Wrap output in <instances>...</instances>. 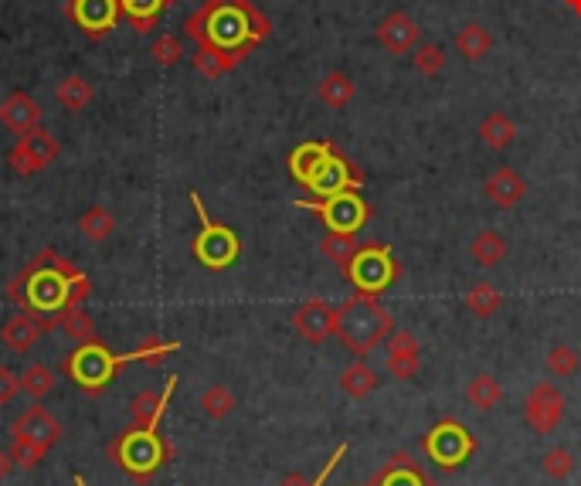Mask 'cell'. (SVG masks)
I'll return each mask as SVG.
<instances>
[{
	"mask_svg": "<svg viewBox=\"0 0 581 486\" xmlns=\"http://www.w3.org/2000/svg\"><path fill=\"white\" fill-rule=\"evenodd\" d=\"M184 34L198 45L252 51L272 34V21L252 0H204L201 11L184 21Z\"/></svg>",
	"mask_w": 581,
	"mask_h": 486,
	"instance_id": "1",
	"label": "cell"
},
{
	"mask_svg": "<svg viewBox=\"0 0 581 486\" xmlns=\"http://www.w3.org/2000/svg\"><path fill=\"white\" fill-rule=\"evenodd\" d=\"M289 174L296 177L306 191H313L316 198H330L337 191H361L364 181L354 174V167L347 164V157L327 140L299 143L289 153Z\"/></svg>",
	"mask_w": 581,
	"mask_h": 486,
	"instance_id": "2",
	"label": "cell"
},
{
	"mask_svg": "<svg viewBox=\"0 0 581 486\" xmlns=\"http://www.w3.org/2000/svg\"><path fill=\"white\" fill-rule=\"evenodd\" d=\"M395 334V317L378 296L357 293L337 306V337L350 354L367 357Z\"/></svg>",
	"mask_w": 581,
	"mask_h": 486,
	"instance_id": "3",
	"label": "cell"
},
{
	"mask_svg": "<svg viewBox=\"0 0 581 486\" xmlns=\"http://www.w3.org/2000/svg\"><path fill=\"white\" fill-rule=\"evenodd\" d=\"M109 456L133 483H150L174 459V446L160 436V429H126L109 442Z\"/></svg>",
	"mask_w": 581,
	"mask_h": 486,
	"instance_id": "4",
	"label": "cell"
},
{
	"mask_svg": "<svg viewBox=\"0 0 581 486\" xmlns=\"http://www.w3.org/2000/svg\"><path fill=\"white\" fill-rule=\"evenodd\" d=\"M11 439H14V446L7 449V453H11L14 466L34 470V466L48 456V449L62 442V422H58L45 405H31L28 412H21L14 419Z\"/></svg>",
	"mask_w": 581,
	"mask_h": 486,
	"instance_id": "5",
	"label": "cell"
},
{
	"mask_svg": "<svg viewBox=\"0 0 581 486\" xmlns=\"http://www.w3.org/2000/svg\"><path fill=\"white\" fill-rule=\"evenodd\" d=\"M123 364H136L133 361V351L130 354H113L106 344H79L72 354L65 357V374L72 378V385L85 391V395H102L109 385H113L116 371Z\"/></svg>",
	"mask_w": 581,
	"mask_h": 486,
	"instance_id": "6",
	"label": "cell"
},
{
	"mask_svg": "<svg viewBox=\"0 0 581 486\" xmlns=\"http://www.w3.org/2000/svg\"><path fill=\"white\" fill-rule=\"evenodd\" d=\"M191 204L194 211H198V221H201V232L194 238V259L201 262L204 269H228L235 266L238 252H242V242H238V235L232 232L228 225H221L204 211V201L198 191H191Z\"/></svg>",
	"mask_w": 581,
	"mask_h": 486,
	"instance_id": "7",
	"label": "cell"
},
{
	"mask_svg": "<svg viewBox=\"0 0 581 486\" xmlns=\"http://www.w3.org/2000/svg\"><path fill=\"white\" fill-rule=\"evenodd\" d=\"M398 272L401 269H398V262H395V255H391L388 245L371 242V245H361V249H357V255L350 259V266L344 269V276L350 279V286H354L357 293L378 296L395 283Z\"/></svg>",
	"mask_w": 581,
	"mask_h": 486,
	"instance_id": "8",
	"label": "cell"
},
{
	"mask_svg": "<svg viewBox=\"0 0 581 486\" xmlns=\"http://www.w3.org/2000/svg\"><path fill=\"white\" fill-rule=\"evenodd\" d=\"M422 453L432 459L439 470L456 473L469 456L476 453V439L459 419H442L435 422L422 439Z\"/></svg>",
	"mask_w": 581,
	"mask_h": 486,
	"instance_id": "9",
	"label": "cell"
},
{
	"mask_svg": "<svg viewBox=\"0 0 581 486\" xmlns=\"http://www.w3.org/2000/svg\"><path fill=\"white\" fill-rule=\"evenodd\" d=\"M296 208L303 211H313V215H320V221L327 225V232H344V235H354L357 228L367 225V218H371V208H367V201L361 198V191H337L330 194V198H303L296 201Z\"/></svg>",
	"mask_w": 581,
	"mask_h": 486,
	"instance_id": "10",
	"label": "cell"
},
{
	"mask_svg": "<svg viewBox=\"0 0 581 486\" xmlns=\"http://www.w3.org/2000/svg\"><path fill=\"white\" fill-rule=\"evenodd\" d=\"M58 153H62L58 136L38 126V130H31L28 136H17V143L11 147V153H7V164H11L14 174L34 177V174H41L45 167L55 164Z\"/></svg>",
	"mask_w": 581,
	"mask_h": 486,
	"instance_id": "11",
	"label": "cell"
},
{
	"mask_svg": "<svg viewBox=\"0 0 581 486\" xmlns=\"http://www.w3.org/2000/svg\"><path fill=\"white\" fill-rule=\"evenodd\" d=\"M565 419V395L554 381H537L524 402V422L531 425L537 436H551Z\"/></svg>",
	"mask_w": 581,
	"mask_h": 486,
	"instance_id": "12",
	"label": "cell"
},
{
	"mask_svg": "<svg viewBox=\"0 0 581 486\" xmlns=\"http://www.w3.org/2000/svg\"><path fill=\"white\" fill-rule=\"evenodd\" d=\"M293 327L306 344L320 347L323 340L337 334V306H330L320 296H310V300H303L293 310Z\"/></svg>",
	"mask_w": 581,
	"mask_h": 486,
	"instance_id": "13",
	"label": "cell"
},
{
	"mask_svg": "<svg viewBox=\"0 0 581 486\" xmlns=\"http://www.w3.org/2000/svg\"><path fill=\"white\" fill-rule=\"evenodd\" d=\"M68 17L82 34L102 38L113 31L119 17V0H68Z\"/></svg>",
	"mask_w": 581,
	"mask_h": 486,
	"instance_id": "14",
	"label": "cell"
},
{
	"mask_svg": "<svg viewBox=\"0 0 581 486\" xmlns=\"http://www.w3.org/2000/svg\"><path fill=\"white\" fill-rule=\"evenodd\" d=\"M384 371L398 381H412L422 371V347L412 330H395L388 340V354H384Z\"/></svg>",
	"mask_w": 581,
	"mask_h": 486,
	"instance_id": "15",
	"label": "cell"
},
{
	"mask_svg": "<svg viewBox=\"0 0 581 486\" xmlns=\"http://www.w3.org/2000/svg\"><path fill=\"white\" fill-rule=\"evenodd\" d=\"M51 327H55L51 317H41V313H34V310H17L14 317L0 327V340H4L14 354H28L31 347L38 344V337Z\"/></svg>",
	"mask_w": 581,
	"mask_h": 486,
	"instance_id": "16",
	"label": "cell"
},
{
	"mask_svg": "<svg viewBox=\"0 0 581 486\" xmlns=\"http://www.w3.org/2000/svg\"><path fill=\"white\" fill-rule=\"evenodd\" d=\"M41 116H45L41 102L24 89L11 92V96L0 102V123H4L14 136H28L31 130H38Z\"/></svg>",
	"mask_w": 581,
	"mask_h": 486,
	"instance_id": "17",
	"label": "cell"
},
{
	"mask_svg": "<svg viewBox=\"0 0 581 486\" xmlns=\"http://www.w3.org/2000/svg\"><path fill=\"white\" fill-rule=\"evenodd\" d=\"M378 41H381L384 51H391V55H405V51H412L418 41H422V28L415 24L412 14L391 11L378 24Z\"/></svg>",
	"mask_w": 581,
	"mask_h": 486,
	"instance_id": "18",
	"label": "cell"
},
{
	"mask_svg": "<svg viewBox=\"0 0 581 486\" xmlns=\"http://www.w3.org/2000/svg\"><path fill=\"white\" fill-rule=\"evenodd\" d=\"M177 388V378H167L164 391H153V388H143L140 395L130 402V425L133 429H160V419L167 412V402Z\"/></svg>",
	"mask_w": 581,
	"mask_h": 486,
	"instance_id": "19",
	"label": "cell"
},
{
	"mask_svg": "<svg viewBox=\"0 0 581 486\" xmlns=\"http://www.w3.org/2000/svg\"><path fill=\"white\" fill-rule=\"evenodd\" d=\"M483 194H486V201L497 204L500 211H510L527 198V181L520 177V170L500 167V170H493V174L486 177Z\"/></svg>",
	"mask_w": 581,
	"mask_h": 486,
	"instance_id": "20",
	"label": "cell"
},
{
	"mask_svg": "<svg viewBox=\"0 0 581 486\" xmlns=\"http://www.w3.org/2000/svg\"><path fill=\"white\" fill-rule=\"evenodd\" d=\"M374 486H439V483H435L408 453H395L388 459V466L378 473Z\"/></svg>",
	"mask_w": 581,
	"mask_h": 486,
	"instance_id": "21",
	"label": "cell"
},
{
	"mask_svg": "<svg viewBox=\"0 0 581 486\" xmlns=\"http://www.w3.org/2000/svg\"><path fill=\"white\" fill-rule=\"evenodd\" d=\"M249 51H225V48H215V45H198V55H194V68L204 75V79H221V75L235 72L238 65L245 62Z\"/></svg>",
	"mask_w": 581,
	"mask_h": 486,
	"instance_id": "22",
	"label": "cell"
},
{
	"mask_svg": "<svg viewBox=\"0 0 581 486\" xmlns=\"http://www.w3.org/2000/svg\"><path fill=\"white\" fill-rule=\"evenodd\" d=\"M378 388H381V374L367 361H354L344 374H340V391H344L347 398H357V402H364V398L374 395Z\"/></svg>",
	"mask_w": 581,
	"mask_h": 486,
	"instance_id": "23",
	"label": "cell"
},
{
	"mask_svg": "<svg viewBox=\"0 0 581 486\" xmlns=\"http://www.w3.org/2000/svg\"><path fill=\"white\" fill-rule=\"evenodd\" d=\"M456 51L466 58V62H483L493 51V34L486 31V24L469 21L456 31Z\"/></svg>",
	"mask_w": 581,
	"mask_h": 486,
	"instance_id": "24",
	"label": "cell"
},
{
	"mask_svg": "<svg viewBox=\"0 0 581 486\" xmlns=\"http://www.w3.org/2000/svg\"><path fill=\"white\" fill-rule=\"evenodd\" d=\"M480 140L486 143L490 150H507V147H514V140H517V123L510 119L503 109H493V113H486L483 116V123H480Z\"/></svg>",
	"mask_w": 581,
	"mask_h": 486,
	"instance_id": "25",
	"label": "cell"
},
{
	"mask_svg": "<svg viewBox=\"0 0 581 486\" xmlns=\"http://www.w3.org/2000/svg\"><path fill=\"white\" fill-rule=\"evenodd\" d=\"M51 323H55L58 330H65V334L72 337L75 344H96V340H99L96 323H92V317L82 310V306H65L62 313H55V317H51Z\"/></svg>",
	"mask_w": 581,
	"mask_h": 486,
	"instance_id": "26",
	"label": "cell"
},
{
	"mask_svg": "<svg viewBox=\"0 0 581 486\" xmlns=\"http://www.w3.org/2000/svg\"><path fill=\"white\" fill-rule=\"evenodd\" d=\"M507 252H510L507 238L500 232H493V228H483V232L473 235V242H469V255H473V262H480L483 269L500 266V262L507 259Z\"/></svg>",
	"mask_w": 581,
	"mask_h": 486,
	"instance_id": "27",
	"label": "cell"
},
{
	"mask_svg": "<svg viewBox=\"0 0 581 486\" xmlns=\"http://www.w3.org/2000/svg\"><path fill=\"white\" fill-rule=\"evenodd\" d=\"M354 92H357V85L347 72H327L320 79V85H316V96H320L323 106H330V109H347L350 102H354Z\"/></svg>",
	"mask_w": 581,
	"mask_h": 486,
	"instance_id": "28",
	"label": "cell"
},
{
	"mask_svg": "<svg viewBox=\"0 0 581 486\" xmlns=\"http://www.w3.org/2000/svg\"><path fill=\"white\" fill-rule=\"evenodd\" d=\"M55 99L62 102V109H68V113H82V109L92 106L96 89H92V82L85 75H65L55 89Z\"/></svg>",
	"mask_w": 581,
	"mask_h": 486,
	"instance_id": "29",
	"label": "cell"
},
{
	"mask_svg": "<svg viewBox=\"0 0 581 486\" xmlns=\"http://www.w3.org/2000/svg\"><path fill=\"white\" fill-rule=\"evenodd\" d=\"M466 402L476 408V412H493L503 402V388L493 374H476V378L466 381Z\"/></svg>",
	"mask_w": 581,
	"mask_h": 486,
	"instance_id": "30",
	"label": "cell"
},
{
	"mask_svg": "<svg viewBox=\"0 0 581 486\" xmlns=\"http://www.w3.org/2000/svg\"><path fill=\"white\" fill-rule=\"evenodd\" d=\"M79 232L96 245L106 242V238L116 232V215L106 204H92V208H85L79 215Z\"/></svg>",
	"mask_w": 581,
	"mask_h": 486,
	"instance_id": "31",
	"label": "cell"
},
{
	"mask_svg": "<svg viewBox=\"0 0 581 486\" xmlns=\"http://www.w3.org/2000/svg\"><path fill=\"white\" fill-rule=\"evenodd\" d=\"M500 303H503V293L493 283H476L466 293V310L473 313V317H480V320H490L493 313L500 310Z\"/></svg>",
	"mask_w": 581,
	"mask_h": 486,
	"instance_id": "32",
	"label": "cell"
},
{
	"mask_svg": "<svg viewBox=\"0 0 581 486\" xmlns=\"http://www.w3.org/2000/svg\"><path fill=\"white\" fill-rule=\"evenodd\" d=\"M119 11L130 17L140 34H150L160 11H164V0H119Z\"/></svg>",
	"mask_w": 581,
	"mask_h": 486,
	"instance_id": "33",
	"label": "cell"
},
{
	"mask_svg": "<svg viewBox=\"0 0 581 486\" xmlns=\"http://www.w3.org/2000/svg\"><path fill=\"white\" fill-rule=\"evenodd\" d=\"M201 412L208 415V419H228V415L235 412V395L228 385H208L201 391Z\"/></svg>",
	"mask_w": 581,
	"mask_h": 486,
	"instance_id": "34",
	"label": "cell"
},
{
	"mask_svg": "<svg viewBox=\"0 0 581 486\" xmlns=\"http://www.w3.org/2000/svg\"><path fill=\"white\" fill-rule=\"evenodd\" d=\"M320 249H323V255L337 266L340 272H344L347 266H350V259L357 255V249L361 245L354 242V235H344V232H327L323 235V242H320Z\"/></svg>",
	"mask_w": 581,
	"mask_h": 486,
	"instance_id": "35",
	"label": "cell"
},
{
	"mask_svg": "<svg viewBox=\"0 0 581 486\" xmlns=\"http://www.w3.org/2000/svg\"><path fill=\"white\" fill-rule=\"evenodd\" d=\"M412 65H415L418 75L435 79V75L446 68V51H442L439 45H432V41H418V45L412 48Z\"/></svg>",
	"mask_w": 581,
	"mask_h": 486,
	"instance_id": "36",
	"label": "cell"
},
{
	"mask_svg": "<svg viewBox=\"0 0 581 486\" xmlns=\"http://www.w3.org/2000/svg\"><path fill=\"white\" fill-rule=\"evenodd\" d=\"M51 388H55V371H51L48 364H31V368L21 374V391L31 395L34 402L51 395Z\"/></svg>",
	"mask_w": 581,
	"mask_h": 486,
	"instance_id": "37",
	"label": "cell"
},
{
	"mask_svg": "<svg viewBox=\"0 0 581 486\" xmlns=\"http://www.w3.org/2000/svg\"><path fill=\"white\" fill-rule=\"evenodd\" d=\"M150 58L157 68H174L184 58V41L177 38V34H160L150 45Z\"/></svg>",
	"mask_w": 581,
	"mask_h": 486,
	"instance_id": "38",
	"label": "cell"
},
{
	"mask_svg": "<svg viewBox=\"0 0 581 486\" xmlns=\"http://www.w3.org/2000/svg\"><path fill=\"white\" fill-rule=\"evenodd\" d=\"M177 340H160V337H147L140 347H133V361L136 364H150V368H157L160 361H167L170 354L177 351Z\"/></svg>",
	"mask_w": 581,
	"mask_h": 486,
	"instance_id": "39",
	"label": "cell"
},
{
	"mask_svg": "<svg viewBox=\"0 0 581 486\" xmlns=\"http://www.w3.org/2000/svg\"><path fill=\"white\" fill-rule=\"evenodd\" d=\"M581 368V357L575 347L568 344H554L548 351V371L554 374V378H571V374H578Z\"/></svg>",
	"mask_w": 581,
	"mask_h": 486,
	"instance_id": "40",
	"label": "cell"
},
{
	"mask_svg": "<svg viewBox=\"0 0 581 486\" xmlns=\"http://www.w3.org/2000/svg\"><path fill=\"white\" fill-rule=\"evenodd\" d=\"M575 466H578V459L571 449H561V446H554L544 453V473L551 476V480H568L571 473H575Z\"/></svg>",
	"mask_w": 581,
	"mask_h": 486,
	"instance_id": "41",
	"label": "cell"
},
{
	"mask_svg": "<svg viewBox=\"0 0 581 486\" xmlns=\"http://www.w3.org/2000/svg\"><path fill=\"white\" fill-rule=\"evenodd\" d=\"M347 456V446H340L337 449V453H333L330 459H327V466H323V470H320V476H316V480L310 483V480H306V476L303 473H289L286 476V480L283 483H279V486H323V483H327V476L333 473V470H337V463H340V459H344Z\"/></svg>",
	"mask_w": 581,
	"mask_h": 486,
	"instance_id": "42",
	"label": "cell"
},
{
	"mask_svg": "<svg viewBox=\"0 0 581 486\" xmlns=\"http://www.w3.org/2000/svg\"><path fill=\"white\" fill-rule=\"evenodd\" d=\"M17 395H21V374L0 368V405H11Z\"/></svg>",
	"mask_w": 581,
	"mask_h": 486,
	"instance_id": "43",
	"label": "cell"
},
{
	"mask_svg": "<svg viewBox=\"0 0 581 486\" xmlns=\"http://www.w3.org/2000/svg\"><path fill=\"white\" fill-rule=\"evenodd\" d=\"M14 470V459H11V453H0V483L7 480V473Z\"/></svg>",
	"mask_w": 581,
	"mask_h": 486,
	"instance_id": "44",
	"label": "cell"
},
{
	"mask_svg": "<svg viewBox=\"0 0 581 486\" xmlns=\"http://www.w3.org/2000/svg\"><path fill=\"white\" fill-rule=\"evenodd\" d=\"M565 4L571 7V11H575V14H581V0H565Z\"/></svg>",
	"mask_w": 581,
	"mask_h": 486,
	"instance_id": "45",
	"label": "cell"
},
{
	"mask_svg": "<svg viewBox=\"0 0 581 486\" xmlns=\"http://www.w3.org/2000/svg\"><path fill=\"white\" fill-rule=\"evenodd\" d=\"M174 4H181V0H164V7H174Z\"/></svg>",
	"mask_w": 581,
	"mask_h": 486,
	"instance_id": "46",
	"label": "cell"
},
{
	"mask_svg": "<svg viewBox=\"0 0 581 486\" xmlns=\"http://www.w3.org/2000/svg\"><path fill=\"white\" fill-rule=\"evenodd\" d=\"M75 486H85V480H82V476H75Z\"/></svg>",
	"mask_w": 581,
	"mask_h": 486,
	"instance_id": "47",
	"label": "cell"
},
{
	"mask_svg": "<svg viewBox=\"0 0 581 486\" xmlns=\"http://www.w3.org/2000/svg\"><path fill=\"white\" fill-rule=\"evenodd\" d=\"M367 486H374V483H367Z\"/></svg>",
	"mask_w": 581,
	"mask_h": 486,
	"instance_id": "48",
	"label": "cell"
}]
</instances>
